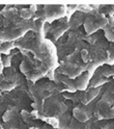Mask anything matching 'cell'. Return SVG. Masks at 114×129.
<instances>
[{"label": "cell", "instance_id": "cell-1", "mask_svg": "<svg viewBox=\"0 0 114 129\" xmlns=\"http://www.w3.org/2000/svg\"><path fill=\"white\" fill-rule=\"evenodd\" d=\"M34 30L33 20H24L18 16L6 27L0 30V42H17L23 39L28 31Z\"/></svg>", "mask_w": 114, "mask_h": 129}, {"label": "cell", "instance_id": "cell-2", "mask_svg": "<svg viewBox=\"0 0 114 129\" xmlns=\"http://www.w3.org/2000/svg\"><path fill=\"white\" fill-rule=\"evenodd\" d=\"M63 95L59 92H54L51 96L44 101L42 111L39 115L40 121H47L48 119H58L62 115H64L70 108V104L64 101Z\"/></svg>", "mask_w": 114, "mask_h": 129}, {"label": "cell", "instance_id": "cell-3", "mask_svg": "<svg viewBox=\"0 0 114 129\" xmlns=\"http://www.w3.org/2000/svg\"><path fill=\"white\" fill-rule=\"evenodd\" d=\"M114 106V79L108 82L107 88L102 93L100 98L97 99L93 117L97 121L114 119V115L112 112V107Z\"/></svg>", "mask_w": 114, "mask_h": 129}, {"label": "cell", "instance_id": "cell-4", "mask_svg": "<svg viewBox=\"0 0 114 129\" xmlns=\"http://www.w3.org/2000/svg\"><path fill=\"white\" fill-rule=\"evenodd\" d=\"M68 16V6L67 5H44L40 10H37L34 14L33 20H38L45 24H52L57 20L66 18Z\"/></svg>", "mask_w": 114, "mask_h": 129}, {"label": "cell", "instance_id": "cell-5", "mask_svg": "<svg viewBox=\"0 0 114 129\" xmlns=\"http://www.w3.org/2000/svg\"><path fill=\"white\" fill-rule=\"evenodd\" d=\"M107 24H108V17H106L105 15L101 14L99 11H96L95 5H92L91 11L87 13V16L83 23V27L85 34L89 37L94 35L96 31L101 29L104 30V28L107 26Z\"/></svg>", "mask_w": 114, "mask_h": 129}, {"label": "cell", "instance_id": "cell-6", "mask_svg": "<svg viewBox=\"0 0 114 129\" xmlns=\"http://www.w3.org/2000/svg\"><path fill=\"white\" fill-rule=\"evenodd\" d=\"M72 110L73 108H69L66 114L58 118V129H100L97 126V120L94 117L87 122H79L74 118Z\"/></svg>", "mask_w": 114, "mask_h": 129}, {"label": "cell", "instance_id": "cell-7", "mask_svg": "<svg viewBox=\"0 0 114 129\" xmlns=\"http://www.w3.org/2000/svg\"><path fill=\"white\" fill-rule=\"evenodd\" d=\"M103 93V86L97 87V88H91L88 87L85 91H80V92H75V93H64L63 98L66 100H71L73 103L77 105V104H83V105H87L93 100L102 95Z\"/></svg>", "mask_w": 114, "mask_h": 129}, {"label": "cell", "instance_id": "cell-8", "mask_svg": "<svg viewBox=\"0 0 114 129\" xmlns=\"http://www.w3.org/2000/svg\"><path fill=\"white\" fill-rule=\"evenodd\" d=\"M99 98H96L92 102L87 104V105H83V104H77V105H75L72 110L74 118L76 120H78L79 122H87L88 120L92 119L94 106H95V103Z\"/></svg>", "mask_w": 114, "mask_h": 129}, {"label": "cell", "instance_id": "cell-9", "mask_svg": "<svg viewBox=\"0 0 114 129\" xmlns=\"http://www.w3.org/2000/svg\"><path fill=\"white\" fill-rule=\"evenodd\" d=\"M50 27H49L46 30V34H48L49 36H51V41L54 43V41H57L59 40L66 32L70 29V25H69V21H61L58 23H52V24H49Z\"/></svg>", "mask_w": 114, "mask_h": 129}, {"label": "cell", "instance_id": "cell-10", "mask_svg": "<svg viewBox=\"0 0 114 129\" xmlns=\"http://www.w3.org/2000/svg\"><path fill=\"white\" fill-rule=\"evenodd\" d=\"M110 81L109 78H106L105 76H103L99 71H95L94 74L90 80V83H89L88 87H91V88H97V87H102L104 86V84L108 83Z\"/></svg>", "mask_w": 114, "mask_h": 129}, {"label": "cell", "instance_id": "cell-11", "mask_svg": "<svg viewBox=\"0 0 114 129\" xmlns=\"http://www.w3.org/2000/svg\"><path fill=\"white\" fill-rule=\"evenodd\" d=\"M104 37L109 43L114 44V16L108 17V24L104 28Z\"/></svg>", "mask_w": 114, "mask_h": 129}, {"label": "cell", "instance_id": "cell-12", "mask_svg": "<svg viewBox=\"0 0 114 129\" xmlns=\"http://www.w3.org/2000/svg\"><path fill=\"white\" fill-rule=\"evenodd\" d=\"M15 48H16L15 42H5V43L0 42V53L3 55H9Z\"/></svg>", "mask_w": 114, "mask_h": 129}, {"label": "cell", "instance_id": "cell-13", "mask_svg": "<svg viewBox=\"0 0 114 129\" xmlns=\"http://www.w3.org/2000/svg\"><path fill=\"white\" fill-rule=\"evenodd\" d=\"M97 126L100 129H114V119L97 121Z\"/></svg>", "mask_w": 114, "mask_h": 129}, {"label": "cell", "instance_id": "cell-14", "mask_svg": "<svg viewBox=\"0 0 114 129\" xmlns=\"http://www.w3.org/2000/svg\"><path fill=\"white\" fill-rule=\"evenodd\" d=\"M108 54H109L110 64H111V66H113V64H114V44H113V43H109Z\"/></svg>", "mask_w": 114, "mask_h": 129}, {"label": "cell", "instance_id": "cell-15", "mask_svg": "<svg viewBox=\"0 0 114 129\" xmlns=\"http://www.w3.org/2000/svg\"><path fill=\"white\" fill-rule=\"evenodd\" d=\"M29 129H55V128H53L52 126H50L49 124H46L45 123V125L43 127H40V128H29Z\"/></svg>", "mask_w": 114, "mask_h": 129}, {"label": "cell", "instance_id": "cell-16", "mask_svg": "<svg viewBox=\"0 0 114 129\" xmlns=\"http://www.w3.org/2000/svg\"><path fill=\"white\" fill-rule=\"evenodd\" d=\"M3 70H4V67H3V63H2V56H1V53H0V75L2 74Z\"/></svg>", "mask_w": 114, "mask_h": 129}]
</instances>
